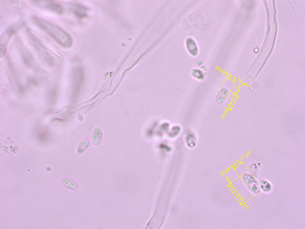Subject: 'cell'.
I'll return each instance as SVG.
<instances>
[{
	"instance_id": "cell-1",
	"label": "cell",
	"mask_w": 305,
	"mask_h": 229,
	"mask_svg": "<svg viewBox=\"0 0 305 229\" xmlns=\"http://www.w3.org/2000/svg\"><path fill=\"white\" fill-rule=\"evenodd\" d=\"M33 19L38 27L46 32L60 45L69 48L72 44L70 35L59 27L47 21L36 16Z\"/></svg>"
},
{
	"instance_id": "cell-2",
	"label": "cell",
	"mask_w": 305,
	"mask_h": 229,
	"mask_svg": "<svg viewBox=\"0 0 305 229\" xmlns=\"http://www.w3.org/2000/svg\"><path fill=\"white\" fill-rule=\"evenodd\" d=\"M19 26L14 25L7 28L2 34L0 40V56L3 58L5 55L7 46L12 36L18 30Z\"/></svg>"
},
{
	"instance_id": "cell-3",
	"label": "cell",
	"mask_w": 305,
	"mask_h": 229,
	"mask_svg": "<svg viewBox=\"0 0 305 229\" xmlns=\"http://www.w3.org/2000/svg\"><path fill=\"white\" fill-rule=\"evenodd\" d=\"M186 48L189 54L192 56L195 57L198 54L199 48L195 40L192 37L186 38L185 41Z\"/></svg>"
},
{
	"instance_id": "cell-4",
	"label": "cell",
	"mask_w": 305,
	"mask_h": 229,
	"mask_svg": "<svg viewBox=\"0 0 305 229\" xmlns=\"http://www.w3.org/2000/svg\"><path fill=\"white\" fill-rule=\"evenodd\" d=\"M242 179L245 185L254 194H257V191L260 188H259V184L254 178L249 173L244 174Z\"/></svg>"
},
{
	"instance_id": "cell-5",
	"label": "cell",
	"mask_w": 305,
	"mask_h": 229,
	"mask_svg": "<svg viewBox=\"0 0 305 229\" xmlns=\"http://www.w3.org/2000/svg\"><path fill=\"white\" fill-rule=\"evenodd\" d=\"M40 5H42L56 13H61L63 9L61 6L58 3L53 1H35Z\"/></svg>"
},
{
	"instance_id": "cell-6",
	"label": "cell",
	"mask_w": 305,
	"mask_h": 229,
	"mask_svg": "<svg viewBox=\"0 0 305 229\" xmlns=\"http://www.w3.org/2000/svg\"><path fill=\"white\" fill-rule=\"evenodd\" d=\"M228 89L225 87H223L218 91L215 97V102L218 105H221L223 104L227 99L229 94Z\"/></svg>"
},
{
	"instance_id": "cell-7",
	"label": "cell",
	"mask_w": 305,
	"mask_h": 229,
	"mask_svg": "<svg viewBox=\"0 0 305 229\" xmlns=\"http://www.w3.org/2000/svg\"><path fill=\"white\" fill-rule=\"evenodd\" d=\"M72 10L74 14L77 17L83 18L87 16V9L78 4H74L72 6Z\"/></svg>"
},
{
	"instance_id": "cell-8",
	"label": "cell",
	"mask_w": 305,
	"mask_h": 229,
	"mask_svg": "<svg viewBox=\"0 0 305 229\" xmlns=\"http://www.w3.org/2000/svg\"><path fill=\"white\" fill-rule=\"evenodd\" d=\"M103 137V131L99 127H97L94 130L91 136V141L94 146L99 145L102 140Z\"/></svg>"
},
{
	"instance_id": "cell-9",
	"label": "cell",
	"mask_w": 305,
	"mask_h": 229,
	"mask_svg": "<svg viewBox=\"0 0 305 229\" xmlns=\"http://www.w3.org/2000/svg\"><path fill=\"white\" fill-rule=\"evenodd\" d=\"M206 73L199 67L193 68L191 71V75L194 79L199 81L203 80L206 76Z\"/></svg>"
},
{
	"instance_id": "cell-10",
	"label": "cell",
	"mask_w": 305,
	"mask_h": 229,
	"mask_svg": "<svg viewBox=\"0 0 305 229\" xmlns=\"http://www.w3.org/2000/svg\"><path fill=\"white\" fill-rule=\"evenodd\" d=\"M186 146L189 148H194L197 145V139L194 134L192 131L188 132L185 137Z\"/></svg>"
},
{
	"instance_id": "cell-11",
	"label": "cell",
	"mask_w": 305,
	"mask_h": 229,
	"mask_svg": "<svg viewBox=\"0 0 305 229\" xmlns=\"http://www.w3.org/2000/svg\"><path fill=\"white\" fill-rule=\"evenodd\" d=\"M89 144V140L87 138L84 139L81 141L76 149L77 155H80L85 152L88 147Z\"/></svg>"
},
{
	"instance_id": "cell-12",
	"label": "cell",
	"mask_w": 305,
	"mask_h": 229,
	"mask_svg": "<svg viewBox=\"0 0 305 229\" xmlns=\"http://www.w3.org/2000/svg\"><path fill=\"white\" fill-rule=\"evenodd\" d=\"M259 187L263 191L267 192L270 191L271 188L270 184L267 181L265 180H262L259 183Z\"/></svg>"
},
{
	"instance_id": "cell-13",
	"label": "cell",
	"mask_w": 305,
	"mask_h": 229,
	"mask_svg": "<svg viewBox=\"0 0 305 229\" xmlns=\"http://www.w3.org/2000/svg\"><path fill=\"white\" fill-rule=\"evenodd\" d=\"M11 2L12 5L17 8H21L24 7L27 4V1H11Z\"/></svg>"
}]
</instances>
